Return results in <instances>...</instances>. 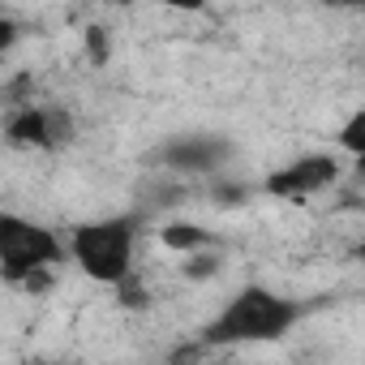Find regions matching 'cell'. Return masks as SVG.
<instances>
[{"label":"cell","mask_w":365,"mask_h":365,"mask_svg":"<svg viewBox=\"0 0 365 365\" xmlns=\"http://www.w3.org/2000/svg\"><path fill=\"white\" fill-rule=\"evenodd\" d=\"M331 9H365V0H322Z\"/></svg>","instance_id":"obj_12"},{"label":"cell","mask_w":365,"mask_h":365,"mask_svg":"<svg viewBox=\"0 0 365 365\" xmlns=\"http://www.w3.org/2000/svg\"><path fill=\"white\" fill-rule=\"evenodd\" d=\"M159 241L168 250H176V254H194V250H207L211 245V232L198 228V224H190V220H172V224L159 228Z\"/></svg>","instance_id":"obj_7"},{"label":"cell","mask_w":365,"mask_h":365,"mask_svg":"<svg viewBox=\"0 0 365 365\" xmlns=\"http://www.w3.org/2000/svg\"><path fill=\"white\" fill-rule=\"evenodd\" d=\"M305 318V305L279 297L262 284H245L228 297V305L202 327L207 348H237V344H275Z\"/></svg>","instance_id":"obj_1"},{"label":"cell","mask_w":365,"mask_h":365,"mask_svg":"<svg viewBox=\"0 0 365 365\" xmlns=\"http://www.w3.org/2000/svg\"><path fill=\"white\" fill-rule=\"evenodd\" d=\"M146 5H159V9H172V14H202L207 0H146Z\"/></svg>","instance_id":"obj_10"},{"label":"cell","mask_w":365,"mask_h":365,"mask_svg":"<svg viewBox=\"0 0 365 365\" xmlns=\"http://www.w3.org/2000/svg\"><path fill=\"white\" fill-rule=\"evenodd\" d=\"M335 180H339V159L327 155V150H314V155H301V159H292L288 168L271 172L262 190H267L271 198L301 202V198H314V194L331 190Z\"/></svg>","instance_id":"obj_4"},{"label":"cell","mask_w":365,"mask_h":365,"mask_svg":"<svg viewBox=\"0 0 365 365\" xmlns=\"http://www.w3.org/2000/svg\"><path fill=\"white\" fill-rule=\"evenodd\" d=\"M228 159V142L215 133H190V138H172L163 146V163L176 172H215Z\"/></svg>","instance_id":"obj_6"},{"label":"cell","mask_w":365,"mask_h":365,"mask_svg":"<svg viewBox=\"0 0 365 365\" xmlns=\"http://www.w3.org/2000/svg\"><path fill=\"white\" fill-rule=\"evenodd\" d=\"M86 48H91V61H108V35L99 26L86 31Z\"/></svg>","instance_id":"obj_11"},{"label":"cell","mask_w":365,"mask_h":365,"mask_svg":"<svg viewBox=\"0 0 365 365\" xmlns=\"http://www.w3.org/2000/svg\"><path fill=\"white\" fill-rule=\"evenodd\" d=\"M65 138H69V116L61 108H48V103L14 108L5 120V142L22 146V150H56Z\"/></svg>","instance_id":"obj_5"},{"label":"cell","mask_w":365,"mask_h":365,"mask_svg":"<svg viewBox=\"0 0 365 365\" xmlns=\"http://www.w3.org/2000/svg\"><path fill=\"white\" fill-rule=\"evenodd\" d=\"M133 245H138V220L133 215H112V220H91L69 232V258L73 267L95 279L116 288L120 279L133 275Z\"/></svg>","instance_id":"obj_3"},{"label":"cell","mask_w":365,"mask_h":365,"mask_svg":"<svg viewBox=\"0 0 365 365\" xmlns=\"http://www.w3.org/2000/svg\"><path fill=\"white\" fill-rule=\"evenodd\" d=\"M65 258H69V241H61L52 228L22 220L14 211L0 215V279L9 288L39 292Z\"/></svg>","instance_id":"obj_2"},{"label":"cell","mask_w":365,"mask_h":365,"mask_svg":"<svg viewBox=\"0 0 365 365\" xmlns=\"http://www.w3.org/2000/svg\"><path fill=\"white\" fill-rule=\"evenodd\" d=\"M339 146L356 159V172L365 176V108H356V112L344 120V129H339Z\"/></svg>","instance_id":"obj_8"},{"label":"cell","mask_w":365,"mask_h":365,"mask_svg":"<svg viewBox=\"0 0 365 365\" xmlns=\"http://www.w3.org/2000/svg\"><path fill=\"white\" fill-rule=\"evenodd\" d=\"M180 271H185L190 279H202V275H215V271H220V258H215V254H202V250H194V254H190V262L180 267Z\"/></svg>","instance_id":"obj_9"},{"label":"cell","mask_w":365,"mask_h":365,"mask_svg":"<svg viewBox=\"0 0 365 365\" xmlns=\"http://www.w3.org/2000/svg\"><path fill=\"white\" fill-rule=\"evenodd\" d=\"M352 258H356V262L365 267V241H356V245H352Z\"/></svg>","instance_id":"obj_13"}]
</instances>
